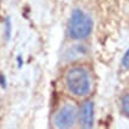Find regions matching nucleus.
<instances>
[{"instance_id":"1","label":"nucleus","mask_w":129,"mask_h":129,"mask_svg":"<svg viewBox=\"0 0 129 129\" xmlns=\"http://www.w3.org/2000/svg\"><path fill=\"white\" fill-rule=\"evenodd\" d=\"M65 83L69 91L75 96L84 97L91 90V77L89 71L82 67L71 68L67 72Z\"/></svg>"},{"instance_id":"2","label":"nucleus","mask_w":129,"mask_h":129,"mask_svg":"<svg viewBox=\"0 0 129 129\" xmlns=\"http://www.w3.org/2000/svg\"><path fill=\"white\" fill-rule=\"evenodd\" d=\"M92 31V19L81 8H74L69 24V35L75 40L84 39Z\"/></svg>"},{"instance_id":"3","label":"nucleus","mask_w":129,"mask_h":129,"mask_svg":"<svg viewBox=\"0 0 129 129\" xmlns=\"http://www.w3.org/2000/svg\"><path fill=\"white\" fill-rule=\"evenodd\" d=\"M77 120V109L74 104H65L56 113L53 123L57 128H71Z\"/></svg>"},{"instance_id":"4","label":"nucleus","mask_w":129,"mask_h":129,"mask_svg":"<svg viewBox=\"0 0 129 129\" xmlns=\"http://www.w3.org/2000/svg\"><path fill=\"white\" fill-rule=\"evenodd\" d=\"M94 103L91 101H86L83 103L82 108H81V114H79V120H81V125L83 128H92L94 127Z\"/></svg>"},{"instance_id":"5","label":"nucleus","mask_w":129,"mask_h":129,"mask_svg":"<svg viewBox=\"0 0 129 129\" xmlns=\"http://www.w3.org/2000/svg\"><path fill=\"white\" fill-rule=\"evenodd\" d=\"M121 108L122 113L129 118V94L123 95V97L121 98Z\"/></svg>"},{"instance_id":"6","label":"nucleus","mask_w":129,"mask_h":129,"mask_svg":"<svg viewBox=\"0 0 129 129\" xmlns=\"http://www.w3.org/2000/svg\"><path fill=\"white\" fill-rule=\"evenodd\" d=\"M12 36V21H11V18L7 17L6 20H5V38L6 40H10Z\"/></svg>"},{"instance_id":"7","label":"nucleus","mask_w":129,"mask_h":129,"mask_svg":"<svg viewBox=\"0 0 129 129\" xmlns=\"http://www.w3.org/2000/svg\"><path fill=\"white\" fill-rule=\"evenodd\" d=\"M122 65L125 68V69H129V49L125 51V53L122 57Z\"/></svg>"},{"instance_id":"8","label":"nucleus","mask_w":129,"mask_h":129,"mask_svg":"<svg viewBox=\"0 0 129 129\" xmlns=\"http://www.w3.org/2000/svg\"><path fill=\"white\" fill-rule=\"evenodd\" d=\"M0 84L3 88H6V78H5L4 75H0Z\"/></svg>"},{"instance_id":"9","label":"nucleus","mask_w":129,"mask_h":129,"mask_svg":"<svg viewBox=\"0 0 129 129\" xmlns=\"http://www.w3.org/2000/svg\"><path fill=\"white\" fill-rule=\"evenodd\" d=\"M18 64H19V67H21V65H23V59H21V57H20V56H18Z\"/></svg>"}]
</instances>
